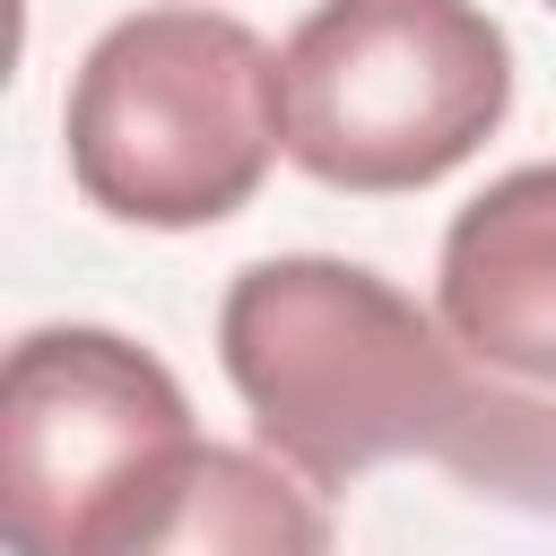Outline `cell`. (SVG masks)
Listing matches in <instances>:
<instances>
[{
    "mask_svg": "<svg viewBox=\"0 0 556 556\" xmlns=\"http://www.w3.org/2000/svg\"><path fill=\"white\" fill-rule=\"evenodd\" d=\"M217 365L269 460L304 486H356L408 452L443 460L460 426V356L443 321L365 261H252L217 304Z\"/></svg>",
    "mask_w": 556,
    "mask_h": 556,
    "instance_id": "cell-1",
    "label": "cell"
},
{
    "mask_svg": "<svg viewBox=\"0 0 556 556\" xmlns=\"http://www.w3.org/2000/svg\"><path fill=\"white\" fill-rule=\"evenodd\" d=\"M104 556H330V521L287 460L200 443Z\"/></svg>",
    "mask_w": 556,
    "mask_h": 556,
    "instance_id": "cell-6",
    "label": "cell"
},
{
    "mask_svg": "<svg viewBox=\"0 0 556 556\" xmlns=\"http://www.w3.org/2000/svg\"><path fill=\"white\" fill-rule=\"evenodd\" d=\"M434 321L460 356L443 469L478 495L556 513V165H513L452 217Z\"/></svg>",
    "mask_w": 556,
    "mask_h": 556,
    "instance_id": "cell-5",
    "label": "cell"
},
{
    "mask_svg": "<svg viewBox=\"0 0 556 556\" xmlns=\"http://www.w3.org/2000/svg\"><path fill=\"white\" fill-rule=\"evenodd\" d=\"M70 174L122 226H217L287 148L278 52L226 9H139L70 78Z\"/></svg>",
    "mask_w": 556,
    "mask_h": 556,
    "instance_id": "cell-2",
    "label": "cell"
},
{
    "mask_svg": "<svg viewBox=\"0 0 556 556\" xmlns=\"http://www.w3.org/2000/svg\"><path fill=\"white\" fill-rule=\"evenodd\" d=\"M547 9H556V0H547Z\"/></svg>",
    "mask_w": 556,
    "mask_h": 556,
    "instance_id": "cell-7",
    "label": "cell"
},
{
    "mask_svg": "<svg viewBox=\"0 0 556 556\" xmlns=\"http://www.w3.org/2000/svg\"><path fill=\"white\" fill-rule=\"evenodd\" d=\"M200 452L182 382L122 330L52 321L0 374V530L9 556H104Z\"/></svg>",
    "mask_w": 556,
    "mask_h": 556,
    "instance_id": "cell-4",
    "label": "cell"
},
{
    "mask_svg": "<svg viewBox=\"0 0 556 556\" xmlns=\"http://www.w3.org/2000/svg\"><path fill=\"white\" fill-rule=\"evenodd\" d=\"M287 156L330 191H426L513 104V43L478 0H321L287 52Z\"/></svg>",
    "mask_w": 556,
    "mask_h": 556,
    "instance_id": "cell-3",
    "label": "cell"
}]
</instances>
